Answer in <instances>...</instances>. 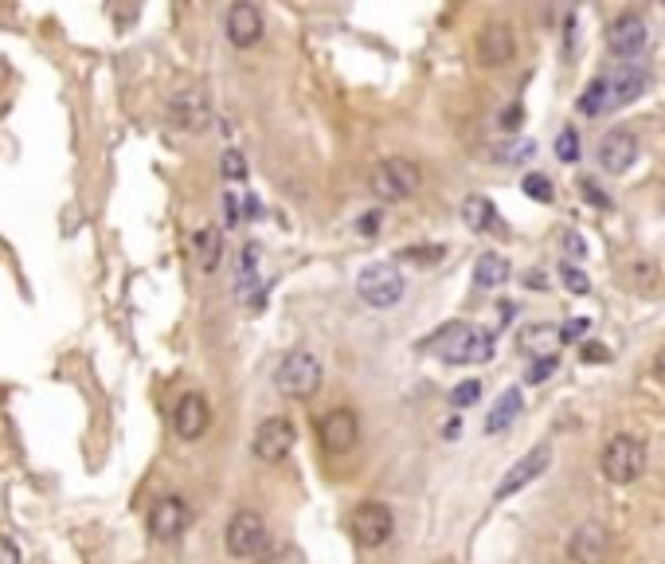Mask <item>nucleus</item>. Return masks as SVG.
I'll return each mask as SVG.
<instances>
[{
    "label": "nucleus",
    "instance_id": "obj_31",
    "mask_svg": "<svg viewBox=\"0 0 665 564\" xmlns=\"http://www.w3.org/2000/svg\"><path fill=\"white\" fill-rule=\"evenodd\" d=\"M223 177H227V181H243V177H247V161H243V153H239V149H227V153H223Z\"/></svg>",
    "mask_w": 665,
    "mask_h": 564
},
{
    "label": "nucleus",
    "instance_id": "obj_5",
    "mask_svg": "<svg viewBox=\"0 0 665 564\" xmlns=\"http://www.w3.org/2000/svg\"><path fill=\"white\" fill-rule=\"evenodd\" d=\"M356 290H360V298L368 306L388 310V306H396L399 298H403V275H399L396 263H372V267L360 271Z\"/></svg>",
    "mask_w": 665,
    "mask_h": 564
},
{
    "label": "nucleus",
    "instance_id": "obj_24",
    "mask_svg": "<svg viewBox=\"0 0 665 564\" xmlns=\"http://www.w3.org/2000/svg\"><path fill=\"white\" fill-rule=\"evenodd\" d=\"M505 279H509V263H505L501 255L486 251V255L474 263V282H478L482 290H497V286H501Z\"/></svg>",
    "mask_w": 665,
    "mask_h": 564
},
{
    "label": "nucleus",
    "instance_id": "obj_34",
    "mask_svg": "<svg viewBox=\"0 0 665 564\" xmlns=\"http://www.w3.org/2000/svg\"><path fill=\"white\" fill-rule=\"evenodd\" d=\"M587 329H591L587 318H572V322H564V326H560V345H572V341H579V337H587Z\"/></svg>",
    "mask_w": 665,
    "mask_h": 564
},
{
    "label": "nucleus",
    "instance_id": "obj_2",
    "mask_svg": "<svg viewBox=\"0 0 665 564\" xmlns=\"http://www.w3.org/2000/svg\"><path fill=\"white\" fill-rule=\"evenodd\" d=\"M274 388L286 396V400H313L317 388H321V365L310 349H294L278 361L274 369Z\"/></svg>",
    "mask_w": 665,
    "mask_h": 564
},
{
    "label": "nucleus",
    "instance_id": "obj_25",
    "mask_svg": "<svg viewBox=\"0 0 665 564\" xmlns=\"http://www.w3.org/2000/svg\"><path fill=\"white\" fill-rule=\"evenodd\" d=\"M532 153H536V145H532L529 138H513V141L493 145V149H489V161H497V165H521V161H529Z\"/></svg>",
    "mask_w": 665,
    "mask_h": 564
},
{
    "label": "nucleus",
    "instance_id": "obj_6",
    "mask_svg": "<svg viewBox=\"0 0 665 564\" xmlns=\"http://www.w3.org/2000/svg\"><path fill=\"white\" fill-rule=\"evenodd\" d=\"M349 529H353V537L364 549H380L396 533V517H392V510L384 502H360L349 514Z\"/></svg>",
    "mask_w": 665,
    "mask_h": 564
},
{
    "label": "nucleus",
    "instance_id": "obj_29",
    "mask_svg": "<svg viewBox=\"0 0 665 564\" xmlns=\"http://www.w3.org/2000/svg\"><path fill=\"white\" fill-rule=\"evenodd\" d=\"M478 396H482V384H478V380H462V384L450 392V404H454V408H470V404H478Z\"/></svg>",
    "mask_w": 665,
    "mask_h": 564
},
{
    "label": "nucleus",
    "instance_id": "obj_43",
    "mask_svg": "<svg viewBox=\"0 0 665 564\" xmlns=\"http://www.w3.org/2000/svg\"><path fill=\"white\" fill-rule=\"evenodd\" d=\"M458 431H462V420H450V423H446V439H454Z\"/></svg>",
    "mask_w": 665,
    "mask_h": 564
},
{
    "label": "nucleus",
    "instance_id": "obj_18",
    "mask_svg": "<svg viewBox=\"0 0 665 564\" xmlns=\"http://www.w3.org/2000/svg\"><path fill=\"white\" fill-rule=\"evenodd\" d=\"M321 443H325V451H333V455H341V451H349L356 443V416L349 408H333L329 416H321Z\"/></svg>",
    "mask_w": 665,
    "mask_h": 564
},
{
    "label": "nucleus",
    "instance_id": "obj_14",
    "mask_svg": "<svg viewBox=\"0 0 665 564\" xmlns=\"http://www.w3.org/2000/svg\"><path fill=\"white\" fill-rule=\"evenodd\" d=\"M607 553H611V533L599 521L579 525L576 533H572V541H568V557L576 564H603Z\"/></svg>",
    "mask_w": 665,
    "mask_h": 564
},
{
    "label": "nucleus",
    "instance_id": "obj_21",
    "mask_svg": "<svg viewBox=\"0 0 665 564\" xmlns=\"http://www.w3.org/2000/svg\"><path fill=\"white\" fill-rule=\"evenodd\" d=\"M521 408H525V396H521V388H505L501 396H497V404L489 408L486 416V435H501L509 423L521 416Z\"/></svg>",
    "mask_w": 665,
    "mask_h": 564
},
{
    "label": "nucleus",
    "instance_id": "obj_41",
    "mask_svg": "<svg viewBox=\"0 0 665 564\" xmlns=\"http://www.w3.org/2000/svg\"><path fill=\"white\" fill-rule=\"evenodd\" d=\"M0 564H20V549L12 537H0Z\"/></svg>",
    "mask_w": 665,
    "mask_h": 564
},
{
    "label": "nucleus",
    "instance_id": "obj_13",
    "mask_svg": "<svg viewBox=\"0 0 665 564\" xmlns=\"http://www.w3.org/2000/svg\"><path fill=\"white\" fill-rule=\"evenodd\" d=\"M650 40V28H646V20L638 16V12H622L611 20V28H607V47L619 55V59H634L642 47Z\"/></svg>",
    "mask_w": 665,
    "mask_h": 564
},
{
    "label": "nucleus",
    "instance_id": "obj_17",
    "mask_svg": "<svg viewBox=\"0 0 665 564\" xmlns=\"http://www.w3.org/2000/svg\"><path fill=\"white\" fill-rule=\"evenodd\" d=\"M513 51H517V40H513V28H509V24L493 20V24L482 28V36H478V55H482L486 67H505V63L513 59Z\"/></svg>",
    "mask_w": 665,
    "mask_h": 564
},
{
    "label": "nucleus",
    "instance_id": "obj_9",
    "mask_svg": "<svg viewBox=\"0 0 665 564\" xmlns=\"http://www.w3.org/2000/svg\"><path fill=\"white\" fill-rule=\"evenodd\" d=\"M165 118L177 130H208L212 126V102L200 91H177L165 106Z\"/></svg>",
    "mask_w": 665,
    "mask_h": 564
},
{
    "label": "nucleus",
    "instance_id": "obj_22",
    "mask_svg": "<svg viewBox=\"0 0 665 564\" xmlns=\"http://www.w3.org/2000/svg\"><path fill=\"white\" fill-rule=\"evenodd\" d=\"M220 259H223V235L216 228H200V232L192 235V263L204 275H212L220 267Z\"/></svg>",
    "mask_w": 665,
    "mask_h": 564
},
{
    "label": "nucleus",
    "instance_id": "obj_27",
    "mask_svg": "<svg viewBox=\"0 0 665 564\" xmlns=\"http://www.w3.org/2000/svg\"><path fill=\"white\" fill-rule=\"evenodd\" d=\"M521 188H525V196L536 200V204H552V200H556V188H552V181H548L544 173H529V177L521 181Z\"/></svg>",
    "mask_w": 665,
    "mask_h": 564
},
{
    "label": "nucleus",
    "instance_id": "obj_38",
    "mask_svg": "<svg viewBox=\"0 0 665 564\" xmlns=\"http://www.w3.org/2000/svg\"><path fill=\"white\" fill-rule=\"evenodd\" d=\"M521 122H525V110H521V106H509V110L501 114V130H509V134H513Z\"/></svg>",
    "mask_w": 665,
    "mask_h": 564
},
{
    "label": "nucleus",
    "instance_id": "obj_42",
    "mask_svg": "<svg viewBox=\"0 0 665 564\" xmlns=\"http://www.w3.org/2000/svg\"><path fill=\"white\" fill-rule=\"evenodd\" d=\"M650 373H654V376H658V380H662V384H665V349H662V353H658V357H654Z\"/></svg>",
    "mask_w": 665,
    "mask_h": 564
},
{
    "label": "nucleus",
    "instance_id": "obj_12",
    "mask_svg": "<svg viewBox=\"0 0 665 564\" xmlns=\"http://www.w3.org/2000/svg\"><path fill=\"white\" fill-rule=\"evenodd\" d=\"M638 138L630 134V130H607L603 138H599V165H603V173H611V177H622V173H630L634 169V161H638Z\"/></svg>",
    "mask_w": 665,
    "mask_h": 564
},
{
    "label": "nucleus",
    "instance_id": "obj_26",
    "mask_svg": "<svg viewBox=\"0 0 665 564\" xmlns=\"http://www.w3.org/2000/svg\"><path fill=\"white\" fill-rule=\"evenodd\" d=\"M576 110L579 114H587V118H595V114H603V110H607V75H599V79H591V83H587V91L579 94Z\"/></svg>",
    "mask_w": 665,
    "mask_h": 564
},
{
    "label": "nucleus",
    "instance_id": "obj_3",
    "mask_svg": "<svg viewBox=\"0 0 665 564\" xmlns=\"http://www.w3.org/2000/svg\"><path fill=\"white\" fill-rule=\"evenodd\" d=\"M599 470H603V478L615 482V486L638 482L642 470H646V443H642L638 435H615V439L603 447V455H599Z\"/></svg>",
    "mask_w": 665,
    "mask_h": 564
},
{
    "label": "nucleus",
    "instance_id": "obj_16",
    "mask_svg": "<svg viewBox=\"0 0 665 564\" xmlns=\"http://www.w3.org/2000/svg\"><path fill=\"white\" fill-rule=\"evenodd\" d=\"M227 40L235 47H255L263 40V12L247 0L227 8Z\"/></svg>",
    "mask_w": 665,
    "mask_h": 564
},
{
    "label": "nucleus",
    "instance_id": "obj_8",
    "mask_svg": "<svg viewBox=\"0 0 665 564\" xmlns=\"http://www.w3.org/2000/svg\"><path fill=\"white\" fill-rule=\"evenodd\" d=\"M552 467V447L548 443H540V447H532L525 459H517L513 467L505 470V478L497 482V490H493V498L497 502H505V498H513V494H521L529 482H536L544 470Z\"/></svg>",
    "mask_w": 665,
    "mask_h": 564
},
{
    "label": "nucleus",
    "instance_id": "obj_39",
    "mask_svg": "<svg viewBox=\"0 0 665 564\" xmlns=\"http://www.w3.org/2000/svg\"><path fill=\"white\" fill-rule=\"evenodd\" d=\"M579 357H583V361H587V365H599V361H607V357H611V353H607V349H603V345H599V341H587V349H583V353H579Z\"/></svg>",
    "mask_w": 665,
    "mask_h": 564
},
{
    "label": "nucleus",
    "instance_id": "obj_37",
    "mask_svg": "<svg viewBox=\"0 0 665 564\" xmlns=\"http://www.w3.org/2000/svg\"><path fill=\"white\" fill-rule=\"evenodd\" d=\"M223 212H227V224H231V228L243 224V216H239V196H235V192H223Z\"/></svg>",
    "mask_w": 665,
    "mask_h": 564
},
{
    "label": "nucleus",
    "instance_id": "obj_28",
    "mask_svg": "<svg viewBox=\"0 0 665 564\" xmlns=\"http://www.w3.org/2000/svg\"><path fill=\"white\" fill-rule=\"evenodd\" d=\"M556 157H560L564 165H576L579 157H583V149H579V134L572 130V126L556 134Z\"/></svg>",
    "mask_w": 665,
    "mask_h": 564
},
{
    "label": "nucleus",
    "instance_id": "obj_36",
    "mask_svg": "<svg viewBox=\"0 0 665 564\" xmlns=\"http://www.w3.org/2000/svg\"><path fill=\"white\" fill-rule=\"evenodd\" d=\"M564 251H568V259H583V255H587V243H583V235H579V232L564 235Z\"/></svg>",
    "mask_w": 665,
    "mask_h": 564
},
{
    "label": "nucleus",
    "instance_id": "obj_23",
    "mask_svg": "<svg viewBox=\"0 0 665 564\" xmlns=\"http://www.w3.org/2000/svg\"><path fill=\"white\" fill-rule=\"evenodd\" d=\"M462 220L474 228V232H497L505 235V224H497L501 216H497V208L489 204L486 196H466V204H462Z\"/></svg>",
    "mask_w": 665,
    "mask_h": 564
},
{
    "label": "nucleus",
    "instance_id": "obj_10",
    "mask_svg": "<svg viewBox=\"0 0 665 564\" xmlns=\"http://www.w3.org/2000/svg\"><path fill=\"white\" fill-rule=\"evenodd\" d=\"M650 87V71L642 63H622L615 75H607V110H622L630 102H638Z\"/></svg>",
    "mask_w": 665,
    "mask_h": 564
},
{
    "label": "nucleus",
    "instance_id": "obj_32",
    "mask_svg": "<svg viewBox=\"0 0 665 564\" xmlns=\"http://www.w3.org/2000/svg\"><path fill=\"white\" fill-rule=\"evenodd\" d=\"M399 259L431 267V263H439V259H443V247H407V251H399Z\"/></svg>",
    "mask_w": 665,
    "mask_h": 564
},
{
    "label": "nucleus",
    "instance_id": "obj_20",
    "mask_svg": "<svg viewBox=\"0 0 665 564\" xmlns=\"http://www.w3.org/2000/svg\"><path fill=\"white\" fill-rule=\"evenodd\" d=\"M521 353H529L532 361L540 357H556V345H560V326H548V322H536V326H525L521 337H517Z\"/></svg>",
    "mask_w": 665,
    "mask_h": 564
},
{
    "label": "nucleus",
    "instance_id": "obj_35",
    "mask_svg": "<svg viewBox=\"0 0 665 564\" xmlns=\"http://www.w3.org/2000/svg\"><path fill=\"white\" fill-rule=\"evenodd\" d=\"M579 196H583L587 204H595V208H607V204H611V200L599 192V185H595V181H587V177L579 181Z\"/></svg>",
    "mask_w": 665,
    "mask_h": 564
},
{
    "label": "nucleus",
    "instance_id": "obj_4",
    "mask_svg": "<svg viewBox=\"0 0 665 564\" xmlns=\"http://www.w3.org/2000/svg\"><path fill=\"white\" fill-rule=\"evenodd\" d=\"M419 169L407 161V157H388V161H380L376 169H372V192L380 196V200H388V204H399V200H407L415 188H419Z\"/></svg>",
    "mask_w": 665,
    "mask_h": 564
},
{
    "label": "nucleus",
    "instance_id": "obj_11",
    "mask_svg": "<svg viewBox=\"0 0 665 564\" xmlns=\"http://www.w3.org/2000/svg\"><path fill=\"white\" fill-rule=\"evenodd\" d=\"M290 447H294V423L282 420V416H270V420L259 423L255 443H251L255 459H263V463H282V459L290 455Z\"/></svg>",
    "mask_w": 665,
    "mask_h": 564
},
{
    "label": "nucleus",
    "instance_id": "obj_1",
    "mask_svg": "<svg viewBox=\"0 0 665 564\" xmlns=\"http://www.w3.org/2000/svg\"><path fill=\"white\" fill-rule=\"evenodd\" d=\"M431 345L446 365H486V361H493V333L466 326V322H450L446 329H439L431 337Z\"/></svg>",
    "mask_w": 665,
    "mask_h": 564
},
{
    "label": "nucleus",
    "instance_id": "obj_15",
    "mask_svg": "<svg viewBox=\"0 0 665 564\" xmlns=\"http://www.w3.org/2000/svg\"><path fill=\"white\" fill-rule=\"evenodd\" d=\"M188 506H184V498H161L153 510H149V533L157 537V541H177L180 533L188 529Z\"/></svg>",
    "mask_w": 665,
    "mask_h": 564
},
{
    "label": "nucleus",
    "instance_id": "obj_40",
    "mask_svg": "<svg viewBox=\"0 0 665 564\" xmlns=\"http://www.w3.org/2000/svg\"><path fill=\"white\" fill-rule=\"evenodd\" d=\"M380 220H384L380 212H364V216H360V224H356V232H360V235H376V232H380Z\"/></svg>",
    "mask_w": 665,
    "mask_h": 564
},
{
    "label": "nucleus",
    "instance_id": "obj_19",
    "mask_svg": "<svg viewBox=\"0 0 665 564\" xmlns=\"http://www.w3.org/2000/svg\"><path fill=\"white\" fill-rule=\"evenodd\" d=\"M208 423H212V408H208V400L204 396H184L177 404V416H173V427H177L180 439H200L204 431H208Z\"/></svg>",
    "mask_w": 665,
    "mask_h": 564
},
{
    "label": "nucleus",
    "instance_id": "obj_7",
    "mask_svg": "<svg viewBox=\"0 0 665 564\" xmlns=\"http://www.w3.org/2000/svg\"><path fill=\"white\" fill-rule=\"evenodd\" d=\"M223 541H227V553H231V557H255V553H263V545H266L263 514H255V510H239V514L227 521Z\"/></svg>",
    "mask_w": 665,
    "mask_h": 564
},
{
    "label": "nucleus",
    "instance_id": "obj_30",
    "mask_svg": "<svg viewBox=\"0 0 665 564\" xmlns=\"http://www.w3.org/2000/svg\"><path fill=\"white\" fill-rule=\"evenodd\" d=\"M560 282H564L572 294H587V290H591V279H587L579 267H572V263H560Z\"/></svg>",
    "mask_w": 665,
    "mask_h": 564
},
{
    "label": "nucleus",
    "instance_id": "obj_33",
    "mask_svg": "<svg viewBox=\"0 0 665 564\" xmlns=\"http://www.w3.org/2000/svg\"><path fill=\"white\" fill-rule=\"evenodd\" d=\"M556 369H560V357H540V361L529 365V376H525V380H529V384H544Z\"/></svg>",
    "mask_w": 665,
    "mask_h": 564
}]
</instances>
